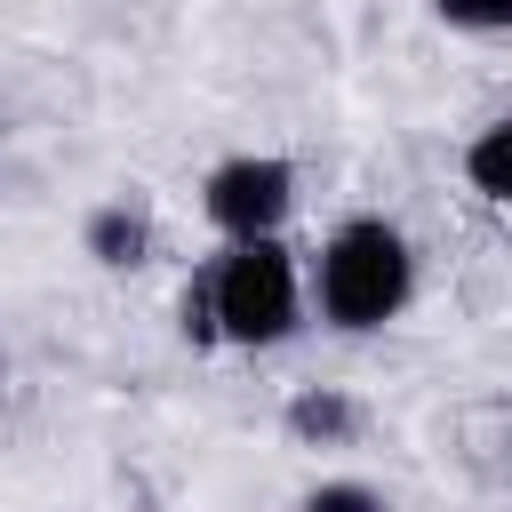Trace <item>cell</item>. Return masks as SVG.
Instances as JSON below:
<instances>
[{"label": "cell", "mask_w": 512, "mask_h": 512, "mask_svg": "<svg viewBox=\"0 0 512 512\" xmlns=\"http://www.w3.org/2000/svg\"><path fill=\"white\" fill-rule=\"evenodd\" d=\"M176 312H184V336H192V344L280 352V344L304 328V312H312L304 264H296L288 232H272V240H224V248L192 272V288H184Z\"/></svg>", "instance_id": "obj_1"}, {"label": "cell", "mask_w": 512, "mask_h": 512, "mask_svg": "<svg viewBox=\"0 0 512 512\" xmlns=\"http://www.w3.org/2000/svg\"><path fill=\"white\" fill-rule=\"evenodd\" d=\"M304 296H312L320 328H336V336H384L416 304V240L392 216L360 208V216L328 224L320 256L304 264Z\"/></svg>", "instance_id": "obj_2"}, {"label": "cell", "mask_w": 512, "mask_h": 512, "mask_svg": "<svg viewBox=\"0 0 512 512\" xmlns=\"http://www.w3.org/2000/svg\"><path fill=\"white\" fill-rule=\"evenodd\" d=\"M296 200H304V176H296L288 152L248 144V152H224L200 176V216H208L216 240H272V232H288Z\"/></svg>", "instance_id": "obj_3"}, {"label": "cell", "mask_w": 512, "mask_h": 512, "mask_svg": "<svg viewBox=\"0 0 512 512\" xmlns=\"http://www.w3.org/2000/svg\"><path fill=\"white\" fill-rule=\"evenodd\" d=\"M80 256H88L96 272H144V264L160 256V224H152V208L128 200V192L96 200V208L80 216Z\"/></svg>", "instance_id": "obj_4"}, {"label": "cell", "mask_w": 512, "mask_h": 512, "mask_svg": "<svg viewBox=\"0 0 512 512\" xmlns=\"http://www.w3.org/2000/svg\"><path fill=\"white\" fill-rule=\"evenodd\" d=\"M448 456H456L480 488L512 496V400H504V392H496V400H464V408L448 416Z\"/></svg>", "instance_id": "obj_5"}, {"label": "cell", "mask_w": 512, "mask_h": 512, "mask_svg": "<svg viewBox=\"0 0 512 512\" xmlns=\"http://www.w3.org/2000/svg\"><path fill=\"white\" fill-rule=\"evenodd\" d=\"M360 424H368V408H360L344 384H296V392L280 400V432H288L296 448H320V456L360 448Z\"/></svg>", "instance_id": "obj_6"}, {"label": "cell", "mask_w": 512, "mask_h": 512, "mask_svg": "<svg viewBox=\"0 0 512 512\" xmlns=\"http://www.w3.org/2000/svg\"><path fill=\"white\" fill-rule=\"evenodd\" d=\"M456 168H464V184H472V192H480L488 208H512V112L480 120V128L464 136Z\"/></svg>", "instance_id": "obj_7"}, {"label": "cell", "mask_w": 512, "mask_h": 512, "mask_svg": "<svg viewBox=\"0 0 512 512\" xmlns=\"http://www.w3.org/2000/svg\"><path fill=\"white\" fill-rule=\"evenodd\" d=\"M296 512H392V496L376 480H360V472H328V480H312L296 496Z\"/></svg>", "instance_id": "obj_8"}, {"label": "cell", "mask_w": 512, "mask_h": 512, "mask_svg": "<svg viewBox=\"0 0 512 512\" xmlns=\"http://www.w3.org/2000/svg\"><path fill=\"white\" fill-rule=\"evenodd\" d=\"M432 16L448 32H472V40H504L512 32V0H432Z\"/></svg>", "instance_id": "obj_9"}, {"label": "cell", "mask_w": 512, "mask_h": 512, "mask_svg": "<svg viewBox=\"0 0 512 512\" xmlns=\"http://www.w3.org/2000/svg\"><path fill=\"white\" fill-rule=\"evenodd\" d=\"M0 144H8V128H0Z\"/></svg>", "instance_id": "obj_10"}]
</instances>
